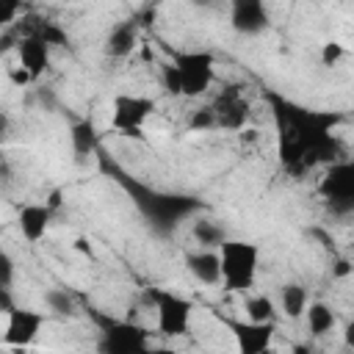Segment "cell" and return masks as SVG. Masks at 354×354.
<instances>
[{
	"label": "cell",
	"mask_w": 354,
	"mask_h": 354,
	"mask_svg": "<svg viewBox=\"0 0 354 354\" xmlns=\"http://www.w3.org/2000/svg\"><path fill=\"white\" fill-rule=\"evenodd\" d=\"M218 266H221V285L230 293H243L257 279L260 266V246L252 241L227 238L218 246Z\"/></svg>",
	"instance_id": "1"
},
{
	"label": "cell",
	"mask_w": 354,
	"mask_h": 354,
	"mask_svg": "<svg viewBox=\"0 0 354 354\" xmlns=\"http://www.w3.org/2000/svg\"><path fill=\"white\" fill-rule=\"evenodd\" d=\"M94 321L100 324L97 354H141L149 346V332L130 318H108L97 313Z\"/></svg>",
	"instance_id": "2"
},
{
	"label": "cell",
	"mask_w": 354,
	"mask_h": 354,
	"mask_svg": "<svg viewBox=\"0 0 354 354\" xmlns=\"http://www.w3.org/2000/svg\"><path fill=\"white\" fill-rule=\"evenodd\" d=\"M149 301L155 307V321H158V332L166 337H183L191 329V315H194V301L166 290V288H152L149 290Z\"/></svg>",
	"instance_id": "3"
},
{
	"label": "cell",
	"mask_w": 354,
	"mask_h": 354,
	"mask_svg": "<svg viewBox=\"0 0 354 354\" xmlns=\"http://www.w3.org/2000/svg\"><path fill=\"white\" fill-rule=\"evenodd\" d=\"M171 64L180 75L183 97H202L216 77V55L207 50H180Z\"/></svg>",
	"instance_id": "4"
},
{
	"label": "cell",
	"mask_w": 354,
	"mask_h": 354,
	"mask_svg": "<svg viewBox=\"0 0 354 354\" xmlns=\"http://www.w3.org/2000/svg\"><path fill=\"white\" fill-rule=\"evenodd\" d=\"M155 113V100L144 94H119L111 108V127L122 136H133Z\"/></svg>",
	"instance_id": "5"
},
{
	"label": "cell",
	"mask_w": 354,
	"mask_h": 354,
	"mask_svg": "<svg viewBox=\"0 0 354 354\" xmlns=\"http://www.w3.org/2000/svg\"><path fill=\"white\" fill-rule=\"evenodd\" d=\"M6 332H3V343L14 346V348H28L39 340L41 326H44V315L28 307H14L6 315Z\"/></svg>",
	"instance_id": "6"
},
{
	"label": "cell",
	"mask_w": 354,
	"mask_h": 354,
	"mask_svg": "<svg viewBox=\"0 0 354 354\" xmlns=\"http://www.w3.org/2000/svg\"><path fill=\"white\" fill-rule=\"evenodd\" d=\"M318 191L324 194V199L332 202V207H343L348 210L354 205V166L348 160L332 163L329 171L324 174Z\"/></svg>",
	"instance_id": "7"
},
{
	"label": "cell",
	"mask_w": 354,
	"mask_h": 354,
	"mask_svg": "<svg viewBox=\"0 0 354 354\" xmlns=\"http://www.w3.org/2000/svg\"><path fill=\"white\" fill-rule=\"evenodd\" d=\"M216 113V127H227V130H243L246 119H249V100L243 97L241 86H227L221 88V94L216 97V102L210 105Z\"/></svg>",
	"instance_id": "8"
},
{
	"label": "cell",
	"mask_w": 354,
	"mask_h": 354,
	"mask_svg": "<svg viewBox=\"0 0 354 354\" xmlns=\"http://www.w3.org/2000/svg\"><path fill=\"white\" fill-rule=\"evenodd\" d=\"M232 337H235V346H238V354H263L271 348L274 343V335H277V324H252V321H230L227 324Z\"/></svg>",
	"instance_id": "9"
},
{
	"label": "cell",
	"mask_w": 354,
	"mask_h": 354,
	"mask_svg": "<svg viewBox=\"0 0 354 354\" xmlns=\"http://www.w3.org/2000/svg\"><path fill=\"white\" fill-rule=\"evenodd\" d=\"M268 11H266V3L260 0H238L232 3V11H230V25L232 30L243 33V36H257L268 28Z\"/></svg>",
	"instance_id": "10"
},
{
	"label": "cell",
	"mask_w": 354,
	"mask_h": 354,
	"mask_svg": "<svg viewBox=\"0 0 354 354\" xmlns=\"http://www.w3.org/2000/svg\"><path fill=\"white\" fill-rule=\"evenodd\" d=\"M50 221H53V210L41 202H30V205H22L19 207V216H17V227H19V235L28 241V243H39L47 230H50Z\"/></svg>",
	"instance_id": "11"
},
{
	"label": "cell",
	"mask_w": 354,
	"mask_h": 354,
	"mask_svg": "<svg viewBox=\"0 0 354 354\" xmlns=\"http://www.w3.org/2000/svg\"><path fill=\"white\" fill-rule=\"evenodd\" d=\"M17 55H19V66L30 75V80H39L50 66V47L39 36H25L17 44Z\"/></svg>",
	"instance_id": "12"
},
{
	"label": "cell",
	"mask_w": 354,
	"mask_h": 354,
	"mask_svg": "<svg viewBox=\"0 0 354 354\" xmlns=\"http://www.w3.org/2000/svg\"><path fill=\"white\" fill-rule=\"evenodd\" d=\"M138 28L141 22L138 19H124V22H116L105 39V53L111 58H127L136 44H138Z\"/></svg>",
	"instance_id": "13"
},
{
	"label": "cell",
	"mask_w": 354,
	"mask_h": 354,
	"mask_svg": "<svg viewBox=\"0 0 354 354\" xmlns=\"http://www.w3.org/2000/svg\"><path fill=\"white\" fill-rule=\"evenodd\" d=\"M188 274L202 282V285H218L221 282V266H218V252L216 249H199L185 257Z\"/></svg>",
	"instance_id": "14"
},
{
	"label": "cell",
	"mask_w": 354,
	"mask_h": 354,
	"mask_svg": "<svg viewBox=\"0 0 354 354\" xmlns=\"http://www.w3.org/2000/svg\"><path fill=\"white\" fill-rule=\"evenodd\" d=\"M69 141H72V152L77 158H86V155H94L97 147H100V133L94 127L91 119H80L69 127Z\"/></svg>",
	"instance_id": "15"
},
{
	"label": "cell",
	"mask_w": 354,
	"mask_h": 354,
	"mask_svg": "<svg viewBox=\"0 0 354 354\" xmlns=\"http://www.w3.org/2000/svg\"><path fill=\"white\" fill-rule=\"evenodd\" d=\"M304 318H307V332L313 337H324L335 329L337 318H335V310L326 304V301H310L307 310H304Z\"/></svg>",
	"instance_id": "16"
},
{
	"label": "cell",
	"mask_w": 354,
	"mask_h": 354,
	"mask_svg": "<svg viewBox=\"0 0 354 354\" xmlns=\"http://www.w3.org/2000/svg\"><path fill=\"white\" fill-rule=\"evenodd\" d=\"M307 290H304V285H299V282H288V285H282V290H279V307H282V313L288 315V318H301L304 315V310H307Z\"/></svg>",
	"instance_id": "17"
},
{
	"label": "cell",
	"mask_w": 354,
	"mask_h": 354,
	"mask_svg": "<svg viewBox=\"0 0 354 354\" xmlns=\"http://www.w3.org/2000/svg\"><path fill=\"white\" fill-rule=\"evenodd\" d=\"M243 313H246V321H252V324H271V321L277 318L274 299L266 296V293L249 296V299L243 301Z\"/></svg>",
	"instance_id": "18"
},
{
	"label": "cell",
	"mask_w": 354,
	"mask_h": 354,
	"mask_svg": "<svg viewBox=\"0 0 354 354\" xmlns=\"http://www.w3.org/2000/svg\"><path fill=\"white\" fill-rule=\"evenodd\" d=\"M194 238L205 246V249H218L227 241V232L221 224H216L213 218H196L194 221Z\"/></svg>",
	"instance_id": "19"
},
{
	"label": "cell",
	"mask_w": 354,
	"mask_h": 354,
	"mask_svg": "<svg viewBox=\"0 0 354 354\" xmlns=\"http://www.w3.org/2000/svg\"><path fill=\"white\" fill-rule=\"evenodd\" d=\"M44 304H47V310H53V313H58V315H72V313H75V299H72L64 288H50V290H44Z\"/></svg>",
	"instance_id": "20"
},
{
	"label": "cell",
	"mask_w": 354,
	"mask_h": 354,
	"mask_svg": "<svg viewBox=\"0 0 354 354\" xmlns=\"http://www.w3.org/2000/svg\"><path fill=\"white\" fill-rule=\"evenodd\" d=\"M213 127H216V113H213L210 105L191 111V116H188V130H194V133H205V130H213Z\"/></svg>",
	"instance_id": "21"
},
{
	"label": "cell",
	"mask_w": 354,
	"mask_h": 354,
	"mask_svg": "<svg viewBox=\"0 0 354 354\" xmlns=\"http://www.w3.org/2000/svg\"><path fill=\"white\" fill-rule=\"evenodd\" d=\"M160 80H163L166 94H171V97H183V88H180V75H177L174 64H163V66H160Z\"/></svg>",
	"instance_id": "22"
},
{
	"label": "cell",
	"mask_w": 354,
	"mask_h": 354,
	"mask_svg": "<svg viewBox=\"0 0 354 354\" xmlns=\"http://www.w3.org/2000/svg\"><path fill=\"white\" fill-rule=\"evenodd\" d=\"M14 274H17L14 257L6 249H0V288H11L14 285Z\"/></svg>",
	"instance_id": "23"
},
{
	"label": "cell",
	"mask_w": 354,
	"mask_h": 354,
	"mask_svg": "<svg viewBox=\"0 0 354 354\" xmlns=\"http://www.w3.org/2000/svg\"><path fill=\"white\" fill-rule=\"evenodd\" d=\"M22 14V6L19 3H8V0H0V30L11 28Z\"/></svg>",
	"instance_id": "24"
},
{
	"label": "cell",
	"mask_w": 354,
	"mask_h": 354,
	"mask_svg": "<svg viewBox=\"0 0 354 354\" xmlns=\"http://www.w3.org/2000/svg\"><path fill=\"white\" fill-rule=\"evenodd\" d=\"M343 55H346V47H343L340 41H326V44L321 47V64H324V66H335Z\"/></svg>",
	"instance_id": "25"
},
{
	"label": "cell",
	"mask_w": 354,
	"mask_h": 354,
	"mask_svg": "<svg viewBox=\"0 0 354 354\" xmlns=\"http://www.w3.org/2000/svg\"><path fill=\"white\" fill-rule=\"evenodd\" d=\"M351 271H354V266H351L348 257H335V263H332V277L335 279H346Z\"/></svg>",
	"instance_id": "26"
},
{
	"label": "cell",
	"mask_w": 354,
	"mask_h": 354,
	"mask_svg": "<svg viewBox=\"0 0 354 354\" xmlns=\"http://www.w3.org/2000/svg\"><path fill=\"white\" fill-rule=\"evenodd\" d=\"M14 307H17V304H14L11 288H0V313H3V315H8Z\"/></svg>",
	"instance_id": "27"
},
{
	"label": "cell",
	"mask_w": 354,
	"mask_h": 354,
	"mask_svg": "<svg viewBox=\"0 0 354 354\" xmlns=\"http://www.w3.org/2000/svg\"><path fill=\"white\" fill-rule=\"evenodd\" d=\"M8 75H11V80H14L17 86H25V83H33V80H30V75H28V72H25L22 66H11V72H8Z\"/></svg>",
	"instance_id": "28"
},
{
	"label": "cell",
	"mask_w": 354,
	"mask_h": 354,
	"mask_svg": "<svg viewBox=\"0 0 354 354\" xmlns=\"http://www.w3.org/2000/svg\"><path fill=\"white\" fill-rule=\"evenodd\" d=\"M141 354H177V351L169 348V346H147Z\"/></svg>",
	"instance_id": "29"
},
{
	"label": "cell",
	"mask_w": 354,
	"mask_h": 354,
	"mask_svg": "<svg viewBox=\"0 0 354 354\" xmlns=\"http://www.w3.org/2000/svg\"><path fill=\"white\" fill-rule=\"evenodd\" d=\"M44 205H47V207H50V210L55 213V207L61 205V191H53V194L47 196V202H44Z\"/></svg>",
	"instance_id": "30"
},
{
	"label": "cell",
	"mask_w": 354,
	"mask_h": 354,
	"mask_svg": "<svg viewBox=\"0 0 354 354\" xmlns=\"http://www.w3.org/2000/svg\"><path fill=\"white\" fill-rule=\"evenodd\" d=\"M75 249H77V252H83V254H91V246H88V241H86V238H77V241H75Z\"/></svg>",
	"instance_id": "31"
},
{
	"label": "cell",
	"mask_w": 354,
	"mask_h": 354,
	"mask_svg": "<svg viewBox=\"0 0 354 354\" xmlns=\"http://www.w3.org/2000/svg\"><path fill=\"white\" fill-rule=\"evenodd\" d=\"M3 133H6V116L0 113V138H3Z\"/></svg>",
	"instance_id": "32"
},
{
	"label": "cell",
	"mask_w": 354,
	"mask_h": 354,
	"mask_svg": "<svg viewBox=\"0 0 354 354\" xmlns=\"http://www.w3.org/2000/svg\"><path fill=\"white\" fill-rule=\"evenodd\" d=\"M296 354H310V348L307 346H296Z\"/></svg>",
	"instance_id": "33"
},
{
	"label": "cell",
	"mask_w": 354,
	"mask_h": 354,
	"mask_svg": "<svg viewBox=\"0 0 354 354\" xmlns=\"http://www.w3.org/2000/svg\"><path fill=\"white\" fill-rule=\"evenodd\" d=\"M263 354H274V348H268V351H263Z\"/></svg>",
	"instance_id": "34"
}]
</instances>
